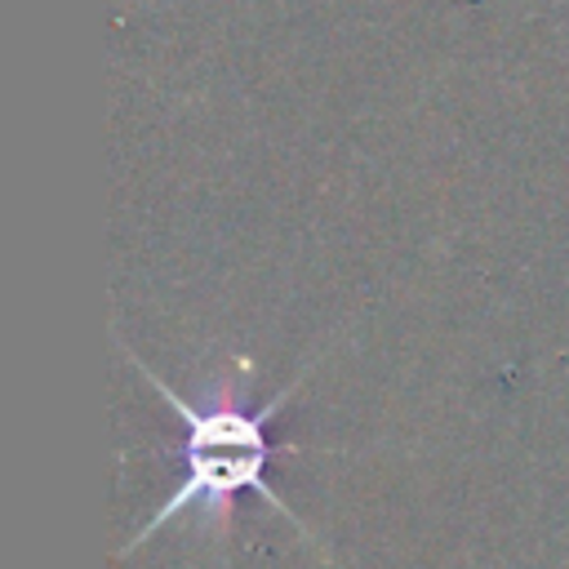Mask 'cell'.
<instances>
[{
  "label": "cell",
  "instance_id": "cell-1",
  "mask_svg": "<svg viewBox=\"0 0 569 569\" xmlns=\"http://www.w3.org/2000/svg\"><path fill=\"white\" fill-rule=\"evenodd\" d=\"M129 360H133V365L142 369V378L160 391V400L169 405V413L182 422L187 436H182V480H178L173 493L156 507V516L124 542V556L138 551L156 529H164V525L178 520L182 511H200V525L213 529L218 538H227V533H231V520H236V493H244V489H253L258 498H267L284 520L298 525L302 538H311L307 525L293 516V507L267 485V462H271L267 422H271V418L289 405V396L302 387L307 369H302L284 391H276L262 409H244V405L236 400V382H218L213 396H209V405H191V400L178 396L156 369H147L142 356L129 351Z\"/></svg>",
  "mask_w": 569,
  "mask_h": 569
}]
</instances>
